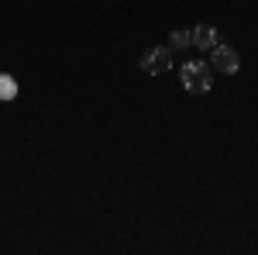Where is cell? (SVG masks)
Here are the masks:
<instances>
[{
  "mask_svg": "<svg viewBox=\"0 0 258 255\" xmlns=\"http://www.w3.org/2000/svg\"><path fill=\"white\" fill-rule=\"evenodd\" d=\"M179 79H182V86L189 90V93H210V86H214V69L207 66V62H182L179 66Z\"/></svg>",
  "mask_w": 258,
  "mask_h": 255,
  "instance_id": "obj_1",
  "label": "cell"
},
{
  "mask_svg": "<svg viewBox=\"0 0 258 255\" xmlns=\"http://www.w3.org/2000/svg\"><path fill=\"white\" fill-rule=\"evenodd\" d=\"M210 69H217V73H224V76H234L238 73V66H241V59H238V52L231 48V45H214L210 48V62H207Z\"/></svg>",
  "mask_w": 258,
  "mask_h": 255,
  "instance_id": "obj_2",
  "label": "cell"
},
{
  "mask_svg": "<svg viewBox=\"0 0 258 255\" xmlns=\"http://www.w3.org/2000/svg\"><path fill=\"white\" fill-rule=\"evenodd\" d=\"M169 66H172V48H169V45H155V48H148V52L141 56V69H145L148 76H162Z\"/></svg>",
  "mask_w": 258,
  "mask_h": 255,
  "instance_id": "obj_3",
  "label": "cell"
},
{
  "mask_svg": "<svg viewBox=\"0 0 258 255\" xmlns=\"http://www.w3.org/2000/svg\"><path fill=\"white\" fill-rule=\"evenodd\" d=\"M189 41H193V48L210 52V48L217 45V28H210V24H197V28L189 31Z\"/></svg>",
  "mask_w": 258,
  "mask_h": 255,
  "instance_id": "obj_4",
  "label": "cell"
},
{
  "mask_svg": "<svg viewBox=\"0 0 258 255\" xmlns=\"http://www.w3.org/2000/svg\"><path fill=\"white\" fill-rule=\"evenodd\" d=\"M14 97H18V79L7 76V73H0V100H4V104H11Z\"/></svg>",
  "mask_w": 258,
  "mask_h": 255,
  "instance_id": "obj_5",
  "label": "cell"
},
{
  "mask_svg": "<svg viewBox=\"0 0 258 255\" xmlns=\"http://www.w3.org/2000/svg\"><path fill=\"white\" fill-rule=\"evenodd\" d=\"M193 41H189V31L186 28H176L172 35H169V48H189Z\"/></svg>",
  "mask_w": 258,
  "mask_h": 255,
  "instance_id": "obj_6",
  "label": "cell"
}]
</instances>
